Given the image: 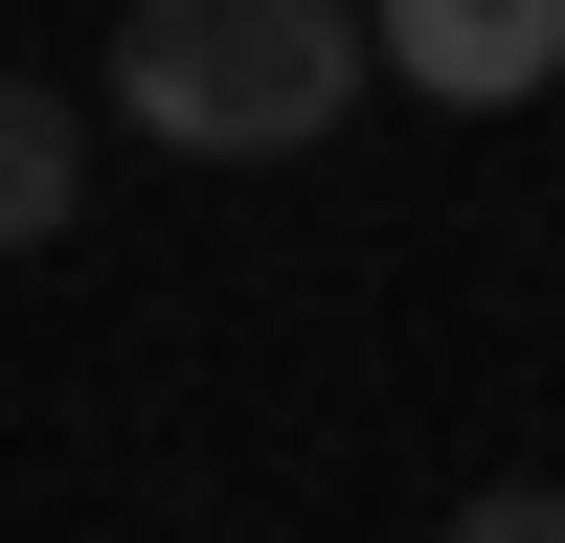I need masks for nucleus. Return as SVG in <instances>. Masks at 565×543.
<instances>
[{
  "mask_svg": "<svg viewBox=\"0 0 565 543\" xmlns=\"http://www.w3.org/2000/svg\"><path fill=\"white\" fill-rule=\"evenodd\" d=\"M68 204H90V114H68L45 68H0V272L68 249Z\"/></svg>",
  "mask_w": 565,
  "mask_h": 543,
  "instance_id": "obj_3",
  "label": "nucleus"
},
{
  "mask_svg": "<svg viewBox=\"0 0 565 543\" xmlns=\"http://www.w3.org/2000/svg\"><path fill=\"white\" fill-rule=\"evenodd\" d=\"M452 543H565V476H498V498H452Z\"/></svg>",
  "mask_w": 565,
  "mask_h": 543,
  "instance_id": "obj_4",
  "label": "nucleus"
},
{
  "mask_svg": "<svg viewBox=\"0 0 565 543\" xmlns=\"http://www.w3.org/2000/svg\"><path fill=\"white\" fill-rule=\"evenodd\" d=\"M362 68V0H114V114L159 159H317Z\"/></svg>",
  "mask_w": 565,
  "mask_h": 543,
  "instance_id": "obj_1",
  "label": "nucleus"
},
{
  "mask_svg": "<svg viewBox=\"0 0 565 543\" xmlns=\"http://www.w3.org/2000/svg\"><path fill=\"white\" fill-rule=\"evenodd\" d=\"M362 45H385V91H430V114L565 91V0H362Z\"/></svg>",
  "mask_w": 565,
  "mask_h": 543,
  "instance_id": "obj_2",
  "label": "nucleus"
}]
</instances>
